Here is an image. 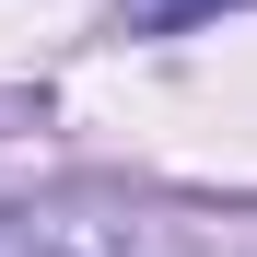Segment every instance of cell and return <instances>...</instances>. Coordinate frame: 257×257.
<instances>
[{
  "instance_id": "6da1fadb",
  "label": "cell",
  "mask_w": 257,
  "mask_h": 257,
  "mask_svg": "<svg viewBox=\"0 0 257 257\" xmlns=\"http://www.w3.org/2000/svg\"><path fill=\"white\" fill-rule=\"evenodd\" d=\"M0 257H176V234L141 210H12Z\"/></svg>"
}]
</instances>
